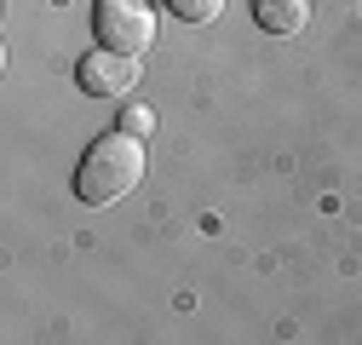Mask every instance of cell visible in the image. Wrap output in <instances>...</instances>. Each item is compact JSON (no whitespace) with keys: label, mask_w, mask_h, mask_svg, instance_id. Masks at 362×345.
<instances>
[{"label":"cell","mask_w":362,"mask_h":345,"mask_svg":"<svg viewBox=\"0 0 362 345\" xmlns=\"http://www.w3.org/2000/svg\"><path fill=\"white\" fill-rule=\"evenodd\" d=\"M139 179H144V139H132L127 127H115V133L86 144V156L75 167V196L86 207H110L127 190H139Z\"/></svg>","instance_id":"cell-1"},{"label":"cell","mask_w":362,"mask_h":345,"mask_svg":"<svg viewBox=\"0 0 362 345\" xmlns=\"http://www.w3.org/2000/svg\"><path fill=\"white\" fill-rule=\"evenodd\" d=\"M93 29H98V47H115V52L139 58L156 40V12H150V0H98Z\"/></svg>","instance_id":"cell-2"},{"label":"cell","mask_w":362,"mask_h":345,"mask_svg":"<svg viewBox=\"0 0 362 345\" xmlns=\"http://www.w3.org/2000/svg\"><path fill=\"white\" fill-rule=\"evenodd\" d=\"M144 64L132 58V52H115V47H98V52H86L75 81H81V93H93V98H127L132 86H139Z\"/></svg>","instance_id":"cell-3"},{"label":"cell","mask_w":362,"mask_h":345,"mask_svg":"<svg viewBox=\"0 0 362 345\" xmlns=\"http://www.w3.org/2000/svg\"><path fill=\"white\" fill-rule=\"evenodd\" d=\"M253 18L264 35H299L310 18V0H253Z\"/></svg>","instance_id":"cell-4"},{"label":"cell","mask_w":362,"mask_h":345,"mask_svg":"<svg viewBox=\"0 0 362 345\" xmlns=\"http://www.w3.org/2000/svg\"><path fill=\"white\" fill-rule=\"evenodd\" d=\"M167 12L185 18V23H213L224 12V0H167Z\"/></svg>","instance_id":"cell-5"},{"label":"cell","mask_w":362,"mask_h":345,"mask_svg":"<svg viewBox=\"0 0 362 345\" xmlns=\"http://www.w3.org/2000/svg\"><path fill=\"white\" fill-rule=\"evenodd\" d=\"M121 127H127L132 139H150V133H156V110H144V104H127V110H121Z\"/></svg>","instance_id":"cell-6"}]
</instances>
